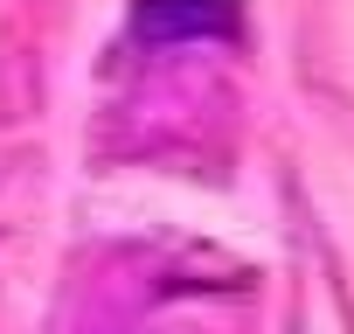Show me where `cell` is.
Listing matches in <instances>:
<instances>
[{
  "label": "cell",
  "mask_w": 354,
  "mask_h": 334,
  "mask_svg": "<svg viewBox=\"0 0 354 334\" xmlns=\"http://www.w3.org/2000/svg\"><path fill=\"white\" fill-rule=\"evenodd\" d=\"M132 35L139 42H223L236 35V0H139Z\"/></svg>",
  "instance_id": "obj_1"
}]
</instances>
